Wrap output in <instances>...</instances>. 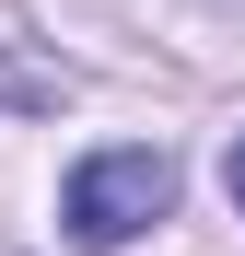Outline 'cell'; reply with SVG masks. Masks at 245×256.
Returning a JSON list of instances; mask_svg holds the SVG:
<instances>
[{
	"instance_id": "6da1fadb",
	"label": "cell",
	"mask_w": 245,
	"mask_h": 256,
	"mask_svg": "<svg viewBox=\"0 0 245 256\" xmlns=\"http://www.w3.org/2000/svg\"><path fill=\"white\" fill-rule=\"evenodd\" d=\"M163 210H175V163L129 140V152H94V163L70 175L59 222H70V244H94V256H105V244H140Z\"/></svg>"
},
{
	"instance_id": "7a4b0ae2",
	"label": "cell",
	"mask_w": 245,
	"mask_h": 256,
	"mask_svg": "<svg viewBox=\"0 0 245 256\" xmlns=\"http://www.w3.org/2000/svg\"><path fill=\"white\" fill-rule=\"evenodd\" d=\"M222 198H233V210H245V140H233V152H222Z\"/></svg>"
}]
</instances>
